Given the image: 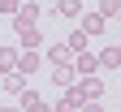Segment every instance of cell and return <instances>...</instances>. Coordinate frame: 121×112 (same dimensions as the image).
Wrapping results in <instances>:
<instances>
[{
	"label": "cell",
	"mask_w": 121,
	"mask_h": 112,
	"mask_svg": "<svg viewBox=\"0 0 121 112\" xmlns=\"http://www.w3.org/2000/svg\"><path fill=\"white\" fill-rule=\"evenodd\" d=\"M39 17H43V4L39 0H26L17 9V17H13V26H39Z\"/></svg>",
	"instance_id": "3957f363"
},
{
	"label": "cell",
	"mask_w": 121,
	"mask_h": 112,
	"mask_svg": "<svg viewBox=\"0 0 121 112\" xmlns=\"http://www.w3.org/2000/svg\"><path fill=\"white\" fill-rule=\"evenodd\" d=\"M52 13L56 17H82V0H56Z\"/></svg>",
	"instance_id": "8fae6325"
},
{
	"label": "cell",
	"mask_w": 121,
	"mask_h": 112,
	"mask_svg": "<svg viewBox=\"0 0 121 112\" xmlns=\"http://www.w3.org/2000/svg\"><path fill=\"white\" fill-rule=\"evenodd\" d=\"M4 91H9V95H22V91H26V78H22V73H4Z\"/></svg>",
	"instance_id": "5bb4252c"
},
{
	"label": "cell",
	"mask_w": 121,
	"mask_h": 112,
	"mask_svg": "<svg viewBox=\"0 0 121 112\" xmlns=\"http://www.w3.org/2000/svg\"><path fill=\"white\" fill-rule=\"evenodd\" d=\"M22 112H52V108L43 104V99H39L35 91H22Z\"/></svg>",
	"instance_id": "4fadbf2b"
},
{
	"label": "cell",
	"mask_w": 121,
	"mask_h": 112,
	"mask_svg": "<svg viewBox=\"0 0 121 112\" xmlns=\"http://www.w3.org/2000/svg\"><path fill=\"white\" fill-rule=\"evenodd\" d=\"M39 65H43V56H39V52H22V56H17V73H22V78L39 73Z\"/></svg>",
	"instance_id": "ba28073f"
},
{
	"label": "cell",
	"mask_w": 121,
	"mask_h": 112,
	"mask_svg": "<svg viewBox=\"0 0 121 112\" xmlns=\"http://www.w3.org/2000/svg\"><path fill=\"white\" fill-rule=\"evenodd\" d=\"M13 30H17V47H22V52H35V47L43 43L39 26H13Z\"/></svg>",
	"instance_id": "5b68a950"
},
{
	"label": "cell",
	"mask_w": 121,
	"mask_h": 112,
	"mask_svg": "<svg viewBox=\"0 0 121 112\" xmlns=\"http://www.w3.org/2000/svg\"><path fill=\"white\" fill-rule=\"evenodd\" d=\"M43 60H48V65H65V60H73V52H69L65 43H52V47H48V56H43Z\"/></svg>",
	"instance_id": "7c38bea8"
},
{
	"label": "cell",
	"mask_w": 121,
	"mask_h": 112,
	"mask_svg": "<svg viewBox=\"0 0 121 112\" xmlns=\"http://www.w3.org/2000/svg\"><path fill=\"white\" fill-rule=\"evenodd\" d=\"M17 9H22V0H0V13L4 17H17Z\"/></svg>",
	"instance_id": "2e32d148"
},
{
	"label": "cell",
	"mask_w": 121,
	"mask_h": 112,
	"mask_svg": "<svg viewBox=\"0 0 121 112\" xmlns=\"http://www.w3.org/2000/svg\"><path fill=\"white\" fill-rule=\"evenodd\" d=\"M117 22H121V17H117Z\"/></svg>",
	"instance_id": "ffe728a7"
},
{
	"label": "cell",
	"mask_w": 121,
	"mask_h": 112,
	"mask_svg": "<svg viewBox=\"0 0 121 112\" xmlns=\"http://www.w3.org/2000/svg\"><path fill=\"white\" fill-rule=\"evenodd\" d=\"M99 95H104V82H99V78H78L69 91H60V99H69V104L82 108V104H95Z\"/></svg>",
	"instance_id": "6da1fadb"
},
{
	"label": "cell",
	"mask_w": 121,
	"mask_h": 112,
	"mask_svg": "<svg viewBox=\"0 0 121 112\" xmlns=\"http://www.w3.org/2000/svg\"><path fill=\"white\" fill-rule=\"evenodd\" d=\"M17 56L22 47H0V73H17Z\"/></svg>",
	"instance_id": "30bf717a"
},
{
	"label": "cell",
	"mask_w": 121,
	"mask_h": 112,
	"mask_svg": "<svg viewBox=\"0 0 121 112\" xmlns=\"http://www.w3.org/2000/svg\"><path fill=\"white\" fill-rule=\"evenodd\" d=\"M52 112H78V104H69V99H56V104H52Z\"/></svg>",
	"instance_id": "e0dca14e"
},
{
	"label": "cell",
	"mask_w": 121,
	"mask_h": 112,
	"mask_svg": "<svg viewBox=\"0 0 121 112\" xmlns=\"http://www.w3.org/2000/svg\"><path fill=\"white\" fill-rule=\"evenodd\" d=\"M117 47H121V43H117Z\"/></svg>",
	"instance_id": "44dd1931"
},
{
	"label": "cell",
	"mask_w": 121,
	"mask_h": 112,
	"mask_svg": "<svg viewBox=\"0 0 121 112\" xmlns=\"http://www.w3.org/2000/svg\"><path fill=\"white\" fill-rule=\"evenodd\" d=\"M99 13L104 17H121V0H99Z\"/></svg>",
	"instance_id": "9a60e30c"
},
{
	"label": "cell",
	"mask_w": 121,
	"mask_h": 112,
	"mask_svg": "<svg viewBox=\"0 0 121 112\" xmlns=\"http://www.w3.org/2000/svg\"><path fill=\"white\" fill-rule=\"evenodd\" d=\"M78 22H82V30H86L91 39H99V35H104V26H108V17H104L99 9H91V13H82Z\"/></svg>",
	"instance_id": "277c9868"
},
{
	"label": "cell",
	"mask_w": 121,
	"mask_h": 112,
	"mask_svg": "<svg viewBox=\"0 0 121 112\" xmlns=\"http://www.w3.org/2000/svg\"><path fill=\"white\" fill-rule=\"evenodd\" d=\"M99 69H121V47H117V43L99 47Z\"/></svg>",
	"instance_id": "9c48e42d"
},
{
	"label": "cell",
	"mask_w": 121,
	"mask_h": 112,
	"mask_svg": "<svg viewBox=\"0 0 121 112\" xmlns=\"http://www.w3.org/2000/svg\"><path fill=\"white\" fill-rule=\"evenodd\" d=\"M73 82H78V69H73V60H65V65H52V86H56V91H69Z\"/></svg>",
	"instance_id": "7a4b0ae2"
},
{
	"label": "cell",
	"mask_w": 121,
	"mask_h": 112,
	"mask_svg": "<svg viewBox=\"0 0 121 112\" xmlns=\"http://www.w3.org/2000/svg\"><path fill=\"white\" fill-rule=\"evenodd\" d=\"M78 112H104V104H99V99H95V104H82Z\"/></svg>",
	"instance_id": "ac0fdd59"
},
{
	"label": "cell",
	"mask_w": 121,
	"mask_h": 112,
	"mask_svg": "<svg viewBox=\"0 0 121 112\" xmlns=\"http://www.w3.org/2000/svg\"><path fill=\"white\" fill-rule=\"evenodd\" d=\"M65 47H69V52H73V56H82V52H91V35H86V30H82V26H78V30H73V35L65 39Z\"/></svg>",
	"instance_id": "8992f818"
},
{
	"label": "cell",
	"mask_w": 121,
	"mask_h": 112,
	"mask_svg": "<svg viewBox=\"0 0 121 112\" xmlns=\"http://www.w3.org/2000/svg\"><path fill=\"white\" fill-rule=\"evenodd\" d=\"M0 112H22V108H0Z\"/></svg>",
	"instance_id": "d6986e66"
},
{
	"label": "cell",
	"mask_w": 121,
	"mask_h": 112,
	"mask_svg": "<svg viewBox=\"0 0 121 112\" xmlns=\"http://www.w3.org/2000/svg\"><path fill=\"white\" fill-rule=\"evenodd\" d=\"M73 69H78V78H95V69H99V56H91V52L73 56Z\"/></svg>",
	"instance_id": "52a82bcc"
}]
</instances>
